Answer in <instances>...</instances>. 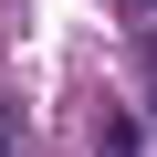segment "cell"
<instances>
[{
	"instance_id": "cell-1",
	"label": "cell",
	"mask_w": 157,
	"mask_h": 157,
	"mask_svg": "<svg viewBox=\"0 0 157 157\" xmlns=\"http://www.w3.org/2000/svg\"><path fill=\"white\" fill-rule=\"evenodd\" d=\"M94 157H136V115L105 105V115H94Z\"/></svg>"
},
{
	"instance_id": "cell-2",
	"label": "cell",
	"mask_w": 157,
	"mask_h": 157,
	"mask_svg": "<svg viewBox=\"0 0 157 157\" xmlns=\"http://www.w3.org/2000/svg\"><path fill=\"white\" fill-rule=\"evenodd\" d=\"M147 105H157V52H147Z\"/></svg>"
},
{
	"instance_id": "cell-3",
	"label": "cell",
	"mask_w": 157,
	"mask_h": 157,
	"mask_svg": "<svg viewBox=\"0 0 157 157\" xmlns=\"http://www.w3.org/2000/svg\"><path fill=\"white\" fill-rule=\"evenodd\" d=\"M0 157H11V115H0Z\"/></svg>"
},
{
	"instance_id": "cell-4",
	"label": "cell",
	"mask_w": 157,
	"mask_h": 157,
	"mask_svg": "<svg viewBox=\"0 0 157 157\" xmlns=\"http://www.w3.org/2000/svg\"><path fill=\"white\" fill-rule=\"evenodd\" d=\"M126 11H157V0H126Z\"/></svg>"
}]
</instances>
